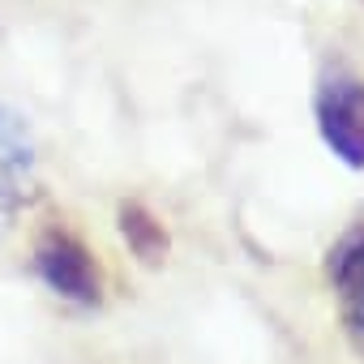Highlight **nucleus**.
<instances>
[{"instance_id":"obj_2","label":"nucleus","mask_w":364,"mask_h":364,"mask_svg":"<svg viewBox=\"0 0 364 364\" xmlns=\"http://www.w3.org/2000/svg\"><path fill=\"white\" fill-rule=\"evenodd\" d=\"M35 266H39V274H43V283H48L52 291H60V296H69V300H82V304L99 300L95 262H90V253H86L73 236L52 232V236L39 245Z\"/></svg>"},{"instance_id":"obj_3","label":"nucleus","mask_w":364,"mask_h":364,"mask_svg":"<svg viewBox=\"0 0 364 364\" xmlns=\"http://www.w3.org/2000/svg\"><path fill=\"white\" fill-rule=\"evenodd\" d=\"M330 274H334V291L343 300V313L355 330H364V236L347 240L334 262H330Z\"/></svg>"},{"instance_id":"obj_1","label":"nucleus","mask_w":364,"mask_h":364,"mask_svg":"<svg viewBox=\"0 0 364 364\" xmlns=\"http://www.w3.org/2000/svg\"><path fill=\"white\" fill-rule=\"evenodd\" d=\"M317 129L347 167H364V82L330 77L317 95Z\"/></svg>"}]
</instances>
